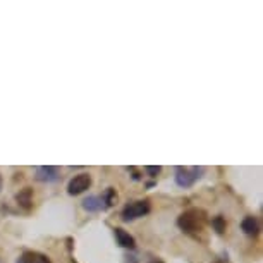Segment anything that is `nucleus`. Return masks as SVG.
Returning <instances> with one entry per match:
<instances>
[{
    "label": "nucleus",
    "mask_w": 263,
    "mask_h": 263,
    "mask_svg": "<svg viewBox=\"0 0 263 263\" xmlns=\"http://www.w3.org/2000/svg\"><path fill=\"white\" fill-rule=\"evenodd\" d=\"M102 201H103V205H105V208L112 206L114 203L117 201V193H116V190H114V187H108V190L105 191V195L102 196Z\"/></svg>",
    "instance_id": "9b49d317"
},
{
    "label": "nucleus",
    "mask_w": 263,
    "mask_h": 263,
    "mask_svg": "<svg viewBox=\"0 0 263 263\" xmlns=\"http://www.w3.org/2000/svg\"><path fill=\"white\" fill-rule=\"evenodd\" d=\"M212 226H213V229H215L218 234H224L226 232V227H227V224H226V218L222 217V215H218V217H215L212 220Z\"/></svg>",
    "instance_id": "f8f14e48"
},
{
    "label": "nucleus",
    "mask_w": 263,
    "mask_h": 263,
    "mask_svg": "<svg viewBox=\"0 0 263 263\" xmlns=\"http://www.w3.org/2000/svg\"><path fill=\"white\" fill-rule=\"evenodd\" d=\"M16 201L17 205L24 208V210H29L33 206V190L31 187H24L16 195Z\"/></svg>",
    "instance_id": "0eeeda50"
},
{
    "label": "nucleus",
    "mask_w": 263,
    "mask_h": 263,
    "mask_svg": "<svg viewBox=\"0 0 263 263\" xmlns=\"http://www.w3.org/2000/svg\"><path fill=\"white\" fill-rule=\"evenodd\" d=\"M24 255H26L29 263H52L50 258H48L47 255H43V253H38V251H26Z\"/></svg>",
    "instance_id": "9d476101"
},
{
    "label": "nucleus",
    "mask_w": 263,
    "mask_h": 263,
    "mask_svg": "<svg viewBox=\"0 0 263 263\" xmlns=\"http://www.w3.org/2000/svg\"><path fill=\"white\" fill-rule=\"evenodd\" d=\"M203 176V167H177L176 182L181 187H190Z\"/></svg>",
    "instance_id": "7ed1b4c3"
},
{
    "label": "nucleus",
    "mask_w": 263,
    "mask_h": 263,
    "mask_svg": "<svg viewBox=\"0 0 263 263\" xmlns=\"http://www.w3.org/2000/svg\"><path fill=\"white\" fill-rule=\"evenodd\" d=\"M145 171L150 174V177H157L158 174H160L162 167H158V165H148V167H145Z\"/></svg>",
    "instance_id": "ddd939ff"
},
{
    "label": "nucleus",
    "mask_w": 263,
    "mask_h": 263,
    "mask_svg": "<svg viewBox=\"0 0 263 263\" xmlns=\"http://www.w3.org/2000/svg\"><path fill=\"white\" fill-rule=\"evenodd\" d=\"M148 263H163V261L160 260V258H152V260L148 261Z\"/></svg>",
    "instance_id": "dca6fc26"
},
{
    "label": "nucleus",
    "mask_w": 263,
    "mask_h": 263,
    "mask_svg": "<svg viewBox=\"0 0 263 263\" xmlns=\"http://www.w3.org/2000/svg\"><path fill=\"white\" fill-rule=\"evenodd\" d=\"M59 176H61V172L53 165H43L36 168V179L42 182H53L59 179Z\"/></svg>",
    "instance_id": "39448f33"
},
{
    "label": "nucleus",
    "mask_w": 263,
    "mask_h": 263,
    "mask_svg": "<svg viewBox=\"0 0 263 263\" xmlns=\"http://www.w3.org/2000/svg\"><path fill=\"white\" fill-rule=\"evenodd\" d=\"M17 263H29V261H28V258H26V255H23L21 258H19Z\"/></svg>",
    "instance_id": "2eb2a0df"
},
{
    "label": "nucleus",
    "mask_w": 263,
    "mask_h": 263,
    "mask_svg": "<svg viewBox=\"0 0 263 263\" xmlns=\"http://www.w3.org/2000/svg\"><path fill=\"white\" fill-rule=\"evenodd\" d=\"M83 208L88 212H100L105 208L102 201V196H88L86 200L83 201Z\"/></svg>",
    "instance_id": "1a4fd4ad"
},
{
    "label": "nucleus",
    "mask_w": 263,
    "mask_h": 263,
    "mask_svg": "<svg viewBox=\"0 0 263 263\" xmlns=\"http://www.w3.org/2000/svg\"><path fill=\"white\" fill-rule=\"evenodd\" d=\"M241 229L245 234L248 236H256L260 232V222H258L256 217H246L245 220L241 222Z\"/></svg>",
    "instance_id": "6e6552de"
},
{
    "label": "nucleus",
    "mask_w": 263,
    "mask_h": 263,
    "mask_svg": "<svg viewBox=\"0 0 263 263\" xmlns=\"http://www.w3.org/2000/svg\"><path fill=\"white\" fill-rule=\"evenodd\" d=\"M205 222L206 213L203 210H198V208H191V210L184 212L177 218V226L186 234H198V232H201L203 227H205Z\"/></svg>",
    "instance_id": "f257e3e1"
},
{
    "label": "nucleus",
    "mask_w": 263,
    "mask_h": 263,
    "mask_svg": "<svg viewBox=\"0 0 263 263\" xmlns=\"http://www.w3.org/2000/svg\"><path fill=\"white\" fill-rule=\"evenodd\" d=\"M152 210L150 201L148 200H136V201H129L122 210V220L124 222H131L136 220L140 217L148 215Z\"/></svg>",
    "instance_id": "f03ea898"
},
{
    "label": "nucleus",
    "mask_w": 263,
    "mask_h": 263,
    "mask_svg": "<svg viewBox=\"0 0 263 263\" xmlns=\"http://www.w3.org/2000/svg\"><path fill=\"white\" fill-rule=\"evenodd\" d=\"M0 190H2V176H0Z\"/></svg>",
    "instance_id": "f3484780"
},
{
    "label": "nucleus",
    "mask_w": 263,
    "mask_h": 263,
    "mask_svg": "<svg viewBox=\"0 0 263 263\" xmlns=\"http://www.w3.org/2000/svg\"><path fill=\"white\" fill-rule=\"evenodd\" d=\"M114 234H116V239L122 248H127V250H135L136 248L135 237L129 234V232L124 231L122 227H116V229H114Z\"/></svg>",
    "instance_id": "423d86ee"
},
{
    "label": "nucleus",
    "mask_w": 263,
    "mask_h": 263,
    "mask_svg": "<svg viewBox=\"0 0 263 263\" xmlns=\"http://www.w3.org/2000/svg\"><path fill=\"white\" fill-rule=\"evenodd\" d=\"M126 263H136V256H126Z\"/></svg>",
    "instance_id": "4468645a"
},
{
    "label": "nucleus",
    "mask_w": 263,
    "mask_h": 263,
    "mask_svg": "<svg viewBox=\"0 0 263 263\" xmlns=\"http://www.w3.org/2000/svg\"><path fill=\"white\" fill-rule=\"evenodd\" d=\"M91 186V176L90 174H78V176H74L71 181H69L67 184V193L72 196L76 195H81L86 190H90Z\"/></svg>",
    "instance_id": "20e7f679"
}]
</instances>
